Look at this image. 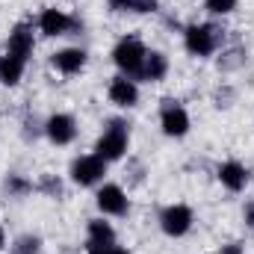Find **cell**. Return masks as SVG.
Returning a JSON list of instances; mask_svg holds the SVG:
<instances>
[{"mask_svg":"<svg viewBox=\"0 0 254 254\" xmlns=\"http://www.w3.org/2000/svg\"><path fill=\"white\" fill-rule=\"evenodd\" d=\"M145 57H148V51H145V45H142L136 36H125V39L116 45V51H113V60H116V65L125 71V77H142Z\"/></svg>","mask_w":254,"mask_h":254,"instance_id":"6da1fadb","label":"cell"},{"mask_svg":"<svg viewBox=\"0 0 254 254\" xmlns=\"http://www.w3.org/2000/svg\"><path fill=\"white\" fill-rule=\"evenodd\" d=\"M95 151H98V157H101L104 163H110V160H122L125 151H127V127L122 125V122H113V125L104 130V136L98 139Z\"/></svg>","mask_w":254,"mask_h":254,"instance_id":"7a4b0ae2","label":"cell"},{"mask_svg":"<svg viewBox=\"0 0 254 254\" xmlns=\"http://www.w3.org/2000/svg\"><path fill=\"white\" fill-rule=\"evenodd\" d=\"M184 42H187V51L192 57H210L219 45V30L210 24H192L184 33Z\"/></svg>","mask_w":254,"mask_h":254,"instance_id":"3957f363","label":"cell"},{"mask_svg":"<svg viewBox=\"0 0 254 254\" xmlns=\"http://www.w3.org/2000/svg\"><path fill=\"white\" fill-rule=\"evenodd\" d=\"M104 172H107V163H104L98 154H92V157H77V160L71 163V181L80 184V187L98 184V181L104 178Z\"/></svg>","mask_w":254,"mask_h":254,"instance_id":"277c9868","label":"cell"},{"mask_svg":"<svg viewBox=\"0 0 254 254\" xmlns=\"http://www.w3.org/2000/svg\"><path fill=\"white\" fill-rule=\"evenodd\" d=\"M160 225L169 237H184L192 228V210L187 204H172L160 213Z\"/></svg>","mask_w":254,"mask_h":254,"instance_id":"5b68a950","label":"cell"},{"mask_svg":"<svg viewBox=\"0 0 254 254\" xmlns=\"http://www.w3.org/2000/svg\"><path fill=\"white\" fill-rule=\"evenodd\" d=\"M160 122H163L166 136H175V139L187 136V130H190V116H187V110H184V107H178L175 101H166Z\"/></svg>","mask_w":254,"mask_h":254,"instance_id":"8992f818","label":"cell"},{"mask_svg":"<svg viewBox=\"0 0 254 254\" xmlns=\"http://www.w3.org/2000/svg\"><path fill=\"white\" fill-rule=\"evenodd\" d=\"M98 207L104 210V213H110V216H125L127 213V195L122 187H116V184H107L104 190L98 192Z\"/></svg>","mask_w":254,"mask_h":254,"instance_id":"52a82bcc","label":"cell"},{"mask_svg":"<svg viewBox=\"0 0 254 254\" xmlns=\"http://www.w3.org/2000/svg\"><path fill=\"white\" fill-rule=\"evenodd\" d=\"M48 136H51V142H57V145H68L74 136H77V125H74V119L71 116H65V113H57V116H51L48 119Z\"/></svg>","mask_w":254,"mask_h":254,"instance_id":"ba28073f","label":"cell"},{"mask_svg":"<svg viewBox=\"0 0 254 254\" xmlns=\"http://www.w3.org/2000/svg\"><path fill=\"white\" fill-rule=\"evenodd\" d=\"M219 181H222V187H225V190L240 192V190H246V184H249V172H246V166H243V163L228 160V163H222V166H219Z\"/></svg>","mask_w":254,"mask_h":254,"instance_id":"9c48e42d","label":"cell"},{"mask_svg":"<svg viewBox=\"0 0 254 254\" xmlns=\"http://www.w3.org/2000/svg\"><path fill=\"white\" fill-rule=\"evenodd\" d=\"M110 101L116 104V107H136V101H139V89H136V83L130 80V77H116L113 83H110Z\"/></svg>","mask_w":254,"mask_h":254,"instance_id":"30bf717a","label":"cell"},{"mask_svg":"<svg viewBox=\"0 0 254 254\" xmlns=\"http://www.w3.org/2000/svg\"><path fill=\"white\" fill-rule=\"evenodd\" d=\"M6 54H12V57H18V60H27L30 54H33V30L27 27V24H18L12 33H9V51Z\"/></svg>","mask_w":254,"mask_h":254,"instance_id":"8fae6325","label":"cell"},{"mask_svg":"<svg viewBox=\"0 0 254 254\" xmlns=\"http://www.w3.org/2000/svg\"><path fill=\"white\" fill-rule=\"evenodd\" d=\"M39 27H42L45 36H63L71 27V18L65 15L63 9H45L42 18H39Z\"/></svg>","mask_w":254,"mask_h":254,"instance_id":"7c38bea8","label":"cell"},{"mask_svg":"<svg viewBox=\"0 0 254 254\" xmlns=\"http://www.w3.org/2000/svg\"><path fill=\"white\" fill-rule=\"evenodd\" d=\"M83 65H86V51L80 48H65L60 54H54V68L63 74H77Z\"/></svg>","mask_w":254,"mask_h":254,"instance_id":"4fadbf2b","label":"cell"},{"mask_svg":"<svg viewBox=\"0 0 254 254\" xmlns=\"http://www.w3.org/2000/svg\"><path fill=\"white\" fill-rule=\"evenodd\" d=\"M166 71H169V60H166L163 54L151 51V54L145 57V65H142V77H145V80L157 83V80H163V77H166Z\"/></svg>","mask_w":254,"mask_h":254,"instance_id":"5bb4252c","label":"cell"},{"mask_svg":"<svg viewBox=\"0 0 254 254\" xmlns=\"http://www.w3.org/2000/svg\"><path fill=\"white\" fill-rule=\"evenodd\" d=\"M24 65H27V60H18V57L6 54V57L0 60V83L15 86V83L21 80V74H24Z\"/></svg>","mask_w":254,"mask_h":254,"instance_id":"9a60e30c","label":"cell"},{"mask_svg":"<svg viewBox=\"0 0 254 254\" xmlns=\"http://www.w3.org/2000/svg\"><path fill=\"white\" fill-rule=\"evenodd\" d=\"M113 240H116V231H113L110 222H104V219H92V222H89V243L113 246Z\"/></svg>","mask_w":254,"mask_h":254,"instance_id":"2e32d148","label":"cell"},{"mask_svg":"<svg viewBox=\"0 0 254 254\" xmlns=\"http://www.w3.org/2000/svg\"><path fill=\"white\" fill-rule=\"evenodd\" d=\"M204 6L216 15H228V12L237 9V0H204Z\"/></svg>","mask_w":254,"mask_h":254,"instance_id":"e0dca14e","label":"cell"},{"mask_svg":"<svg viewBox=\"0 0 254 254\" xmlns=\"http://www.w3.org/2000/svg\"><path fill=\"white\" fill-rule=\"evenodd\" d=\"M15 254H39V237H21L15 246Z\"/></svg>","mask_w":254,"mask_h":254,"instance_id":"ac0fdd59","label":"cell"},{"mask_svg":"<svg viewBox=\"0 0 254 254\" xmlns=\"http://www.w3.org/2000/svg\"><path fill=\"white\" fill-rule=\"evenodd\" d=\"M6 190H9V192H18V195H24V192L30 190V184H27V181H21V178H9V181H6Z\"/></svg>","mask_w":254,"mask_h":254,"instance_id":"d6986e66","label":"cell"},{"mask_svg":"<svg viewBox=\"0 0 254 254\" xmlns=\"http://www.w3.org/2000/svg\"><path fill=\"white\" fill-rule=\"evenodd\" d=\"M110 9L113 12H136V0H110Z\"/></svg>","mask_w":254,"mask_h":254,"instance_id":"ffe728a7","label":"cell"},{"mask_svg":"<svg viewBox=\"0 0 254 254\" xmlns=\"http://www.w3.org/2000/svg\"><path fill=\"white\" fill-rule=\"evenodd\" d=\"M243 219H246V225L254 231V201H249V204H246V210H243Z\"/></svg>","mask_w":254,"mask_h":254,"instance_id":"44dd1931","label":"cell"},{"mask_svg":"<svg viewBox=\"0 0 254 254\" xmlns=\"http://www.w3.org/2000/svg\"><path fill=\"white\" fill-rule=\"evenodd\" d=\"M157 0H136V12H154Z\"/></svg>","mask_w":254,"mask_h":254,"instance_id":"7402d4cb","label":"cell"},{"mask_svg":"<svg viewBox=\"0 0 254 254\" xmlns=\"http://www.w3.org/2000/svg\"><path fill=\"white\" fill-rule=\"evenodd\" d=\"M219 254H243V249H240V246H225Z\"/></svg>","mask_w":254,"mask_h":254,"instance_id":"603a6c76","label":"cell"},{"mask_svg":"<svg viewBox=\"0 0 254 254\" xmlns=\"http://www.w3.org/2000/svg\"><path fill=\"white\" fill-rule=\"evenodd\" d=\"M107 254H130V252H127V249H116V246H110V252Z\"/></svg>","mask_w":254,"mask_h":254,"instance_id":"cb8c5ba5","label":"cell"},{"mask_svg":"<svg viewBox=\"0 0 254 254\" xmlns=\"http://www.w3.org/2000/svg\"><path fill=\"white\" fill-rule=\"evenodd\" d=\"M6 246V234H3V228H0V249Z\"/></svg>","mask_w":254,"mask_h":254,"instance_id":"d4e9b609","label":"cell"}]
</instances>
